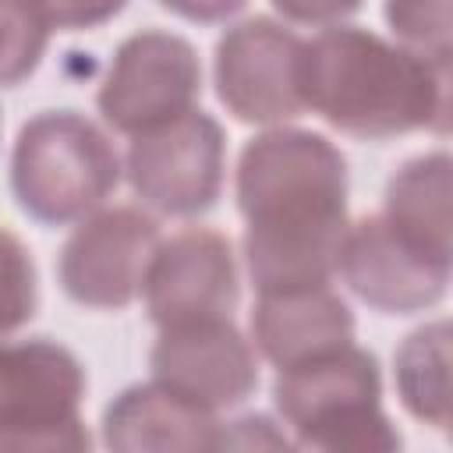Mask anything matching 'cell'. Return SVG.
<instances>
[{"mask_svg": "<svg viewBox=\"0 0 453 453\" xmlns=\"http://www.w3.org/2000/svg\"><path fill=\"white\" fill-rule=\"evenodd\" d=\"M304 39L273 18L230 25L212 57L216 96L241 124H283L304 113L301 99Z\"/></svg>", "mask_w": 453, "mask_h": 453, "instance_id": "obj_8", "label": "cell"}, {"mask_svg": "<svg viewBox=\"0 0 453 453\" xmlns=\"http://www.w3.org/2000/svg\"><path fill=\"white\" fill-rule=\"evenodd\" d=\"M39 308V276L28 244L0 226V336L18 333L35 319Z\"/></svg>", "mask_w": 453, "mask_h": 453, "instance_id": "obj_18", "label": "cell"}, {"mask_svg": "<svg viewBox=\"0 0 453 453\" xmlns=\"http://www.w3.org/2000/svg\"><path fill=\"white\" fill-rule=\"evenodd\" d=\"M0 131H4V117H0Z\"/></svg>", "mask_w": 453, "mask_h": 453, "instance_id": "obj_24", "label": "cell"}, {"mask_svg": "<svg viewBox=\"0 0 453 453\" xmlns=\"http://www.w3.org/2000/svg\"><path fill=\"white\" fill-rule=\"evenodd\" d=\"M273 403L304 449L393 453L403 442L382 411L379 361L354 340L276 368Z\"/></svg>", "mask_w": 453, "mask_h": 453, "instance_id": "obj_3", "label": "cell"}, {"mask_svg": "<svg viewBox=\"0 0 453 453\" xmlns=\"http://www.w3.org/2000/svg\"><path fill=\"white\" fill-rule=\"evenodd\" d=\"M202 99V60L198 50L163 28H142L127 35L106 67V78L96 92L103 120L117 134L152 131Z\"/></svg>", "mask_w": 453, "mask_h": 453, "instance_id": "obj_7", "label": "cell"}, {"mask_svg": "<svg viewBox=\"0 0 453 453\" xmlns=\"http://www.w3.org/2000/svg\"><path fill=\"white\" fill-rule=\"evenodd\" d=\"M57 32H88L117 18L127 0H35Z\"/></svg>", "mask_w": 453, "mask_h": 453, "instance_id": "obj_20", "label": "cell"}, {"mask_svg": "<svg viewBox=\"0 0 453 453\" xmlns=\"http://www.w3.org/2000/svg\"><path fill=\"white\" fill-rule=\"evenodd\" d=\"M152 379L184 400L223 411L258 389V357L230 315L163 326L149 350Z\"/></svg>", "mask_w": 453, "mask_h": 453, "instance_id": "obj_10", "label": "cell"}, {"mask_svg": "<svg viewBox=\"0 0 453 453\" xmlns=\"http://www.w3.org/2000/svg\"><path fill=\"white\" fill-rule=\"evenodd\" d=\"M223 421L166 389L163 382H134L120 389L103 411V446L117 453L145 449H219Z\"/></svg>", "mask_w": 453, "mask_h": 453, "instance_id": "obj_14", "label": "cell"}, {"mask_svg": "<svg viewBox=\"0 0 453 453\" xmlns=\"http://www.w3.org/2000/svg\"><path fill=\"white\" fill-rule=\"evenodd\" d=\"M120 184L110 134L78 110H42L21 124L11 152V191L25 216L67 226L96 212Z\"/></svg>", "mask_w": 453, "mask_h": 453, "instance_id": "obj_4", "label": "cell"}, {"mask_svg": "<svg viewBox=\"0 0 453 453\" xmlns=\"http://www.w3.org/2000/svg\"><path fill=\"white\" fill-rule=\"evenodd\" d=\"M237 212L255 294L329 283L347 234V159L319 131L269 127L237 159Z\"/></svg>", "mask_w": 453, "mask_h": 453, "instance_id": "obj_1", "label": "cell"}, {"mask_svg": "<svg viewBox=\"0 0 453 453\" xmlns=\"http://www.w3.org/2000/svg\"><path fill=\"white\" fill-rule=\"evenodd\" d=\"M449 258H435L400 237L382 212L347 223L336 273L357 301L382 315L435 308L449 290Z\"/></svg>", "mask_w": 453, "mask_h": 453, "instance_id": "obj_11", "label": "cell"}, {"mask_svg": "<svg viewBox=\"0 0 453 453\" xmlns=\"http://www.w3.org/2000/svg\"><path fill=\"white\" fill-rule=\"evenodd\" d=\"M287 21L294 25H315V28H329L340 25L343 18L357 14L365 0H269Z\"/></svg>", "mask_w": 453, "mask_h": 453, "instance_id": "obj_21", "label": "cell"}, {"mask_svg": "<svg viewBox=\"0 0 453 453\" xmlns=\"http://www.w3.org/2000/svg\"><path fill=\"white\" fill-rule=\"evenodd\" d=\"M248 329H251V347L269 365L287 368L329 347L350 343L357 326L350 304L329 283H311V287L258 294Z\"/></svg>", "mask_w": 453, "mask_h": 453, "instance_id": "obj_13", "label": "cell"}, {"mask_svg": "<svg viewBox=\"0 0 453 453\" xmlns=\"http://www.w3.org/2000/svg\"><path fill=\"white\" fill-rule=\"evenodd\" d=\"M50 32L53 25L35 0H0V88H14L35 74Z\"/></svg>", "mask_w": 453, "mask_h": 453, "instance_id": "obj_17", "label": "cell"}, {"mask_svg": "<svg viewBox=\"0 0 453 453\" xmlns=\"http://www.w3.org/2000/svg\"><path fill=\"white\" fill-rule=\"evenodd\" d=\"M142 297L159 329L230 315L241 301L230 237L209 226H184L159 241L142 280Z\"/></svg>", "mask_w": 453, "mask_h": 453, "instance_id": "obj_12", "label": "cell"}, {"mask_svg": "<svg viewBox=\"0 0 453 453\" xmlns=\"http://www.w3.org/2000/svg\"><path fill=\"white\" fill-rule=\"evenodd\" d=\"M124 170L142 205L159 216H202L223 195L226 131L212 113L195 106L152 131L134 134Z\"/></svg>", "mask_w": 453, "mask_h": 453, "instance_id": "obj_6", "label": "cell"}, {"mask_svg": "<svg viewBox=\"0 0 453 453\" xmlns=\"http://www.w3.org/2000/svg\"><path fill=\"white\" fill-rule=\"evenodd\" d=\"M393 382L403 411L439 432L449 428V319L403 336L393 354Z\"/></svg>", "mask_w": 453, "mask_h": 453, "instance_id": "obj_16", "label": "cell"}, {"mask_svg": "<svg viewBox=\"0 0 453 453\" xmlns=\"http://www.w3.org/2000/svg\"><path fill=\"white\" fill-rule=\"evenodd\" d=\"M170 14L184 18V21H195V25H219L234 14L244 11L248 0H159Z\"/></svg>", "mask_w": 453, "mask_h": 453, "instance_id": "obj_23", "label": "cell"}, {"mask_svg": "<svg viewBox=\"0 0 453 453\" xmlns=\"http://www.w3.org/2000/svg\"><path fill=\"white\" fill-rule=\"evenodd\" d=\"M223 446L226 449L230 446H237V449H251V446H290V439L283 432H276L265 414H244V418H237V421H230V425L219 428V449Z\"/></svg>", "mask_w": 453, "mask_h": 453, "instance_id": "obj_22", "label": "cell"}, {"mask_svg": "<svg viewBox=\"0 0 453 453\" xmlns=\"http://www.w3.org/2000/svg\"><path fill=\"white\" fill-rule=\"evenodd\" d=\"M156 244L159 223L134 205L88 212L57 255L60 290L81 308L120 311L142 294Z\"/></svg>", "mask_w": 453, "mask_h": 453, "instance_id": "obj_9", "label": "cell"}, {"mask_svg": "<svg viewBox=\"0 0 453 453\" xmlns=\"http://www.w3.org/2000/svg\"><path fill=\"white\" fill-rule=\"evenodd\" d=\"M88 379L71 347L53 336H0V449L81 453L92 446L81 400Z\"/></svg>", "mask_w": 453, "mask_h": 453, "instance_id": "obj_5", "label": "cell"}, {"mask_svg": "<svg viewBox=\"0 0 453 453\" xmlns=\"http://www.w3.org/2000/svg\"><path fill=\"white\" fill-rule=\"evenodd\" d=\"M301 99L340 134L386 142L411 131L446 134L449 64L361 25H329L301 53Z\"/></svg>", "mask_w": 453, "mask_h": 453, "instance_id": "obj_2", "label": "cell"}, {"mask_svg": "<svg viewBox=\"0 0 453 453\" xmlns=\"http://www.w3.org/2000/svg\"><path fill=\"white\" fill-rule=\"evenodd\" d=\"M449 177H453V159L446 149L414 156L407 163H400L393 170V177L386 180V205H382V219L407 237L411 244H418L421 251L435 255V258H449L453 262V244H449Z\"/></svg>", "mask_w": 453, "mask_h": 453, "instance_id": "obj_15", "label": "cell"}, {"mask_svg": "<svg viewBox=\"0 0 453 453\" xmlns=\"http://www.w3.org/2000/svg\"><path fill=\"white\" fill-rule=\"evenodd\" d=\"M386 21L403 46L435 64H449V0H386Z\"/></svg>", "mask_w": 453, "mask_h": 453, "instance_id": "obj_19", "label": "cell"}]
</instances>
